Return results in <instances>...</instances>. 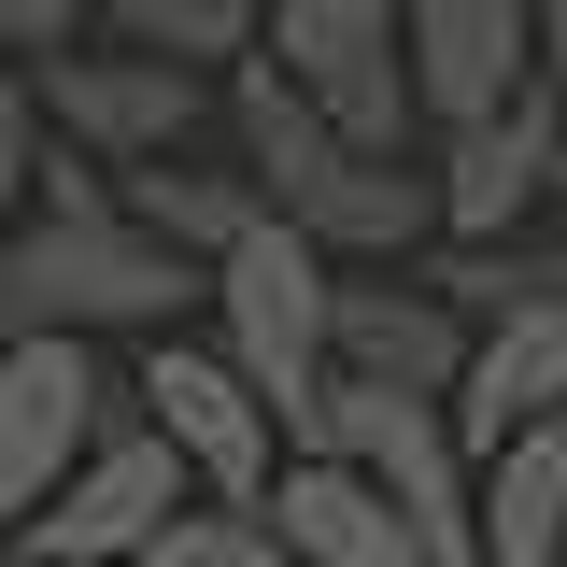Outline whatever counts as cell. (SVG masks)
Masks as SVG:
<instances>
[{
    "label": "cell",
    "instance_id": "6da1fadb",
    "mask_svg": "<svg viewBox=\"0 0 567 567\" xmlns=\"http://www.w3.org/2000/svg\"><path fill=\"white\" fill-rule=\"evenodd\" d=\"M227 128H241L256 199H270L284 227H312L341 270H398V256L440 241V171H425V156H369V142H341L270 58H227Z\"/></svg>",
    "mask_w": 567,
    "mask_h": 567
},
{
    "label": "cell",
    "instance_id": "7a4b0ae2",
    "mask_svg": "<svg viewBox=\"0 0 567 567\" xmlns=\"http://www.w3.org/2000/svg\"><path fill=\"white\" fill-rule=\"evenodd\" d=\"M213 298V341L241 354V383L270 398L284 454H327V383H341V354H327V312H341V256L312 241V227H284V213H256L227 256L199 270Z\"/></svg>",
    "mask_w": 567,
    "mask_h": 567
},
{
    "label": "cell",
    "instance_id": "3957f363",
    "mask_svg": "<svg viewBox=\"0 0 567 567\" xmlns=\"http://www.w3.org/2000/svg\"><path fill=\"white\" fill-rule=\"evenodd\" d=\"M256 58H270L341 142H369V156H412L425 142L412 58H398V0H270V14H256Z\"/></svg>",
    "mask_w": 567,
    "mask_h": 567
},
{
    "label": "cell",
    "instance_id": "277c9868",
    "mask_svg": "<svg viewBox=\"0 0 567 567\" xmlns=\"http://www.w3.org/2000/svg\"><path fill=\"white\" fill-rule=\"evenodd\" d=\"M327 454H354L369 483L412 511V539L440 567H483V454L454 440V398H398V383H327Z\"/></svg>",
    "mask_w": 567,
    "mask_h": 567
},
{
    "label": "cell",
    "instance_id": "5b68a950",
    "mask_svg": "<svg viewBox=\"0 0 567 567\" xmlns=\"http://www.w3.org/2000/svg\"><path fill=\"white\" fill-rule=\"evenodd\" d=\"M128 412L185 454V483H199V496H270V468H284V425H270V398L241 383V354H227V341L156 327V341H142Z\"/></svg>",
    "mask_w": 567,
    "mask_h": 567
},
{
    "label": "cell",
    "instance_id": "8992f818",
    "mask_svg": "<svg viewBox=\"0 0 567 567\" xmlns=\"http://www.w3.org/2000/svg\"><path fill=\"white\" fill-rule=\"evenodd\" d=\"M185 496H199V483H185V454H171L142 412H114V425L58 468V496L14 525V554H43V567H142V539H156Z\"/></svg>",
    "mask_w": 567,
    "mask_h": 567
},
{
    "label": "cell",
    "instance_id": "52a82bcc",
    "mask_svg": "<svg viewBox=\"0 0 567 567\" xmlns=\"http://www.w3.org/2000/svg\"><path fill=\"white\" fill-rule=\"evenodd\" d=\"M114 412H128V398L100 383V354L71 341V327H14V341H0V539L58 496V468Z\"/></svg>",
    "mask_w": 567,
    "mask_h": 567
},
{
    "label": "cell",
    "instance_id": "ba28073f",
    "mask_svg": "<svg viewBox=\"0 0 567 567\" xmlns=\"http://www.w3.org/2000/svg\"><path fill=\"white\" fill-rule=\"evenodd\" d=\"M29 85H43V128L85 142V156H114V171L171 156V142L213 114L199 71H185V58H142V43H58V58H29Z\"/></svg>",
    "mask_w": 567,
    "mask_h": 567
},
{
    "label": "cell",
    "instance_id": "9c48e42d",
    "mask_svg": "<svg viewBox=\"0 0 567 567\" xmlns=\"http://www.w3.org/2000/svg\"><path fill=\"white\" fill-rule=\"evenodd\" d=\"M539 43H554V0H398V58H412L425 128L525 100L539 85Z\"/></svg>",
    "mask_w": 567,
    "mask_h": 567
},
{
    "label": "cell",
    "instance_id": "30bf717a",
    "mask_svg": "<svg viewBox=\"0 0 567 567\" xmlns=\"http://www.w3.org/2000/svg\"><path fill=\"white\" fill-rule=\"evenodd\" d=\"M327 354H341L354 383H398V398H454V383H468V312L425 284V256H398V270H341Z\"/></svg>",
    "mask_w": 567,
    "mask_h": 567
},
{
    "label": "cell",
    "instance_id": "8fae6325",
    "mask_svg": "<svg viewBox=\"0 0 567 567\" xmlns=\"http://www.w3.org/2000/svg\"><path fill=\"white\" fill-rule=\"evenodd\" d=\"M440 156V241H496V227H525V213L554 199V85H525V100H496V114H454V128H425Z\"/></svg>",
    "mask_w": 567,
    "mask_h": 567
},
{
    "label": "cell",
    "instance_id": "7c38bea8",
    "mask_svg": "<svg viewBox=\"0 0 567 567\" xmlns=\"http://www.w3.org/2000/svg\"><path fill=\"white\" fill-rule=\"evenodd\" d=\"M270 525L298 539V567H440L412 539V511L369 483L354 454H284L270 468Z\"/></svg>",
    "mask_w": 567,
    "mask_h": 567
},
{
    "label": "cell",
    "instance_id": "4fadbf2b",
    "mask_svg": "<svg viewBox=\"0 0 567 567\" xmlns=\"http://www.w3.org/2000/svg\"><path fill=\"white\" fill-rule=\"evenodd\" d=\"M567 412V298H525V312H483L468 327V383H454V440L496 454L511 425Z\"/></svg>",
    "mask_w": 567,
    "mask_h": 567
},
{
    "label": "cell",
    "instance_id": "5bb4252c",
    "mask_svg": "<svg viewBox=\"0 0 567 567\" xmlns=\"http://www.w3.org/2000/svg\"><path fill=\"white\" fill-rule=\"evenodd\" d=\"M483 567H567V412L483 454Z\"/></svg>",
    "mask_w": 567,
    "mask_h": 567
},
{
    "label": "cell",
    "instance_id": "9a60e30c",
    "mask_svg": "<svg viewBox=\"0 0 567 567\" xmlns=\"http://www.w3.org/2000/svg\"><path fill=\"white\" fill-rule=\"evenodd\" d=\"M114 213H128V227H156V241H171V256H227V241H241V227H256V171H185V142H171V156H142V171H114Z\"/></svg>",
    "mask_w": 567,
    "mask_h": 567
},
{
    "label": "cell",
    "instance_id": "2e32d148",
    "mask_svg": "<svg viewBox=\"0 0 567 567\" xmlns=\"http://www.w3.org/2000/svg\"><path fill=\"white\" fill-rule=\"evenodd\" d=\"M256 14H270V0H85L100 43H142V58H185V71L256 58Z\"/></svg>",
    "mask_w": 567,
    "mask_h": 567
},
{
    "label": "cell",
    "instance_id": "e0dca14e",
    "mask_svg": "<svg viewBox=\"0 0 567 567\" xmlns=\"http://www.w3.org/2000/svg\"><path fill=\"white\" fill-rule=\"evenodd\" d=\"M142 567H298V539L270 525V496H185L142 539Z\"/></svg>",
    "mask_w": 567,
    "mask_h": 567
},
{
    "label": "cell",
    "instance_id": "ac0fdd59",
    "mask_svg": "<svg viewBox=\"0 0 567 567\" xmlns=\"http://www.w3.org/2000/svg\"><path fill=\"white\" fill-rule=\"evenodd\" d=\"M43 85H29V58H14V43H0V227H14V213H29V185H43Z\"/></svg>",
    "mask_w": 567,
    "mask_h": 567
},
{
    "label": "cell",
    "instance_id": "d6986e66",
    "mask_svg": "<svg viewBox=\"0 0 567 567\" xmlns=\"http://www.w3.org/2000/svg\"><path fill=\"white\" fill-rule=\"evenodd\" d=\"M0 43L14 58H58V43H85V0H0Z\"/></svg>",
    "mask_w": 567,
    "mask_h": 567
},
{
    "label": "cell",
    "instance_id": "ffe728a7",
    "mask_svg": "<svg viewBox=\"0 0 567 567\" xmlns=\"http://www.w3.org/2000/svg\"><path fill=\"white\" fill-rule=\"evenodd\" d=\"M539 85H554V185H567V0H554V43H539Z\"/></svg>",
    "mask_w": 567,
    "mask_h": 567
},
{
    "label": "cell",
    "instance_id": "44dd1931",
    "mask_svg": "<svg viewBox=\"0 0 567 567\" xmlns=\"http://www.w3.org/2000/svg\"><path fill=\"white\" fill-rule=\"evenodd\" d=\"M0 567H43V554H14V539H0Z\"/></svg>",
    "mask_w": 567,
    "mask_h": 567
}]
</instances>
